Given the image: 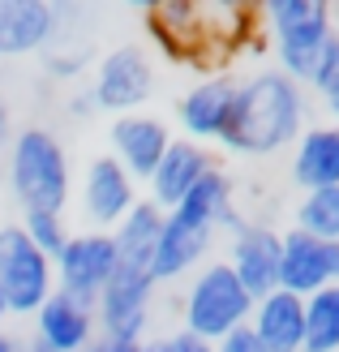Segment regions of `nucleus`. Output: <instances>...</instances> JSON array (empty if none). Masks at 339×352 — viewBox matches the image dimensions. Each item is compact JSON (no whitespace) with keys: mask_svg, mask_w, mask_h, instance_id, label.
I'll list each match as a JSON object with an SVG mask.
<instances>
[{"mask_svg":"<svg viewBox=\"0 0 339 352\" xmlns=\"http://www.w3.org/2000/svg\"><path fill=\"white\" fill-rule=\"evenodd\" d=\"M305 129V86L283 78L279 69H262L249 82H237L232 125L223 146L237 155H279Z\"/></svg>","mask_w":339,"mask_h":352,"instance_id":"nucleus-1","label":"nucleus"},{"mask_svg":"<svg viewBox=\"0 0 339 352\" xmlns=\"http://www.w3.org/2000/svg\"><path fill=\"white\" fill-rule=\"evenodd\" d=\"M9 189H13V198L26 215L30 210L65 215L69 193H74V172H69V155L52 129L30 125L22 133H13V142H9Z\"/></svg>","mask_w":339,"mask_h":352,"instance_id":"nucleus-2","label":"nucleus"},{"mask_svg":"<svg viewBox=\"0 0 339 352\" xmlns=\"http://www.w3.org/2000/svg\"><path fill=\"white\" fill-rule=\"evenodd\" d=\"M262 22L271 30L279 74L305 86L314 78L318 56H322L327 43L335 39L331 5H322V0H266Z\"/></svg>","mask_w":339,"mask_h":352,"instance_id":"nucleus-3","label":"nucleus"},{"mask_svg":"<svg viewBox=\"0 0 339 352\" xmlns=\"http://www.w3.org/2000/svg\"><path fill=\"white\" fill-rule=\"evenodd\" d=\"M254 296L241 288V279L228 271V262H206L185 288V331L206 344H219L223 336L249 322Z\"/></svg>","mask_w":339,"mask_h":352,"instance_id":"nucleus-4","label":"nucleus"},{"mask_svg":"<svg viewBox=\"0 0 339 352\" xmlns=\"http://www.w3.org/2000/svg\"><path fill=\"white\" fill-rule=\"evenodd\" d=\"M56 292L52 258H43L17 223L0 228V301L5 314H34L47 296Z\"/></svg>","mask_w":339,"mask_h":352,"instance_id":"nucleus-5","label":"nucleus"},{"mask_svg":"<svg viewBox=\"0 0 339 352\" xmlns=\"http://www.w3.org/2000/svg\"><path fill=\"white\" fill-rule=\"evenodd\" d=\"M116 271V245L112 232H78L65 241V250L52 262V275H56V292L74 296V301L91 305L99 301L103 284Z\"/></svg>","mask_w":339,"mask_h":352,"instance_id":"nucleus-6","label":"nucleus"},{"mask_svg":"<svg viewBox=\"0 0 339 352\" xmlns=\"http://www.w3.org/2000/svg\"><path fill=\"white\" fill-rule=\"evenodd\" d=\"M151 292H155V279L146 267H120L112 279L103 284L99 301H95V327L99 336H112V340H142V331L151 322Z\"/></svg>","mask_w":339,"mask_h":352,"instance_id":"nucleus-7","label":"nucleus"},{"mask_svg":"<svg viewBox=\"0 0 339 352\" xmlns=\"http://www.w3.org/2000/svg\"><path fill=\"white\" fill-rule=\"evenodd\" d=\"M151 91H155V65L146 56V47L124 43V47H112L108 56L99 60L91 99L103 112L129 116V112H138L142 103L151 99Z\"/></svg>","mask_w":339,"mask_h":352,"instance_id":"nucleus-8","label":"nucleus"},{"mask_svg":"<svg viewBox=\"0 0 339 352\" xmlns=\"http://www.w3.org/2000/svg\"><path fill=\"white\" fill-rule=\"evenodd\" d=\"M339 284V241H318L309 232H279V288L292 296H314Z\"/></svg>","mask_w":339,"mask_h":352,"instance_id":"nucleus-9","label":"nucleus"},{"mask_svg":"<svg viewBox=\"0 0 339 352\" xmlns=\"http://www.w3.org/2000/svg\"><path fill=\"white\" fill-rule=\"evenodd\" d=\"M138 202H142L138 198V181L112 160V155H99V160L86 164V176H82V210H86V219L95 223V232L116 228Z\"/></svg>","mask_w":339,"mask_h":352,"instance_id":"nucleus-10","label":"nucleus"},{"mask_svg":"<svg viewBox=\"0 0 339 352\" xmlns=\"http://www.w3.org/2000/svg\"><path fill=\"white\" fill-rule=\"evenodd\" d=\"M232 103H237V78H206L176 103V120L185 129V142H223L232 125Z\"/></svg>","mask_w":339,"mask_h":352,"instance_id":"nucleus-11","label":"nucleus"},{"mask_svg":"<svg viewBox=\"0 0 339 352\" xmlns=\"http://www.w3.org/2000/svg\"><path fill=\"white\" fill-rule=\"evenodd\" d=\"M215 245V232L202 223H189L181 219L176 210L164 215V228H159V241H155V254H151V279L155 288L168 284V279H181L189 271H198V262L210 254Z\"/></svg>","mask_w":339,"mask_h":352,"instance_id":"nucleus-12","label":"nucleus"},{"mask_svg":"<svg viewBox=\"0 0 339 352\" xmlns=\"http://www.w3.org/2000/svg\"><path fill=\"white\" fill-rule=\"evenodd\" d=\"M228 271L241 279V288L254 301L275 292L279 288V232H271L262 223H245L241 232H232Z\"/></svg>","mask_w":339,"mask_h":352,"instance_id":"nucleus-13","label":"nucleus"},{"mask_svg":"<svg viewBox=\"0 0 339 352\" xmlns=\"http://www.w3.org/2000/svg\"><path fill=\"white\" fill-rule=\"evenodd\" d=\"M245 327L262 352H305V301L283 288L254 301Z\"/></svg>","mask_w":339,"mask_h":352,"instance_id":"nucleus-14","label":"nucleus"},{"mask_svg":"<svg viewBox=\"0 0 339 352\" xmlns=\"http://www.w3.org/2000/svg\"><path fill=\"white\" fill-rule=\"evenodd\" d=\"M168 146H172V129L155 116L129 112L112 125V160L129 172L133 181H151V172L159 168Z\"/></svg>","mask_w":339,"mask_h":352,"instance_id":"nucleus-15","label":"nucleus"},{"mask_svg":"<svg viewBox=\"0 0 339 352\" xmlns=\"http://www.w3.org/2000/svg\"><path fill=\"white\" fill-rule=\"evenodd\" d=\"M210 168H215V160H210L206 146L185 142V138H172V146L164 151V160H159V168L151 172V181H146L151 185V206L168 215V210L181 202Z\"/></svg>","mask_w":339,"mask_h":352,"instance_id":"nucleus-16","label":"nucleus"},{"mask_svg":"<svg viewBox=\"0 0 339 352\" xmlns=\"http://www.w3.org/2000/svg\"><path fill=\"white\" fill-rule=\"evenodd\" d=\"M95 340V309L74 301L65 292H52L47 301L34 309V344L47 352H86Z\"/></svg>","mask_w":339,"mask_h":352,"instance_id":"nucleus-17","label":"nucleus"},{"mask_svg":"<svg viewBox=\"0 0 339 352\" xmlns=\"http://www.w3.org/2000/svg\"><path fill=\"white\" fill-rule=\"evenodd\" d=\"M61 13L47 0H0V56L39 52L56 39Z\"/></svg>","mask_w":339,"mask_h":352,"instance_id":"nucleus-18","label":"nucleus"},{"mask_svg":"<svg viewBox=\"0 0 339 352\" xmlns=\"http://www.w3.org/2000/svg\"><path fill=\"white\" fill-rule=\"evenodd\" d=\"M292 181L314 189H339V125H305L292 142Z\"/></svg>","mask_w":339,"mask_h":352,"instance_id":"nucleus-19","label":"nucleus"},{"mask_svg":"<svg viewBox=\"0 0 339 352\" xmlns=\"http://www.w3.org/2000/svg\"><path fill=\"white\" fill-rule=\"evenodd\" d=\"M164 228V210H155L151 202H138L129 215L112 228V245H116V262L120 267H146L151 271V254Z\"/></svg>","mask_w":339,"mask_h":352,"instance_id":"nucleus-20","label":"nucleus"},{"mask_svg":"<svg viewBox=\"0 0 339 352\" xmlns=\"http://www.w3.org/2000/svg\"><path fill=\"white\" fill-rule=\"evenodd\" d=\"M305 352H339V284L305 296Z\"/></svg>","mask_w":339,"mask_h":352,"instance_id":"nucleus-21","label":"nucleus"},{"mask_svg":"<svg viewBox=\"0 0 339 352\" xmlns=\"http://www.w3.org/2000/svg\"><path fill=\"white\" fill-rule=\"evenodd\" d=\"M296 232L318 241H339V189H314L296 206Z\"/></svg>","mask_w":339,"mask_h":352,"instance_id":"nucleus-22","label":"nucleus"},{"mask_svg":"<svg viewBox=\"0 0 339 352\" xmlns=\"http://www.w3.org/2000/svg\"><path fill=\"white\" fill-rule=\"evenodd\" d=\"M17 228H22L26 241L43 258H52V262H56V254L65 250V241L74 236V232H69V223H65V215H47V210H30V215H22V223H17Z\"/></svg>","mask_w":339,"mask_h":352,"instance_id":"nucleus-23","label":"nucleus"},{"mask_svg":"<svg viewBox=\"0 0 339 352\" xmlns=\"http://www.w3.org/2000/svg\"><path fill=\"white\" fill-rule=\"evenodd\" d=\"M305 86H314L318 95H322V103H327V112H331V125H339V34L327 43V52L318 56V65H314V78L305 82Z\"/></svg>","mask_w":339,"mask_h":352,"instance_id":"nucleus-24","label":"nucleus"},{"mask_svg":"<svg viewBox=\"0 0 339 352\" xmlns=\"http://www.w3.org/2000/svg\"><path fill=\"white\" fill-rule=\"evenodd\" d=\"M151 352H210V344L189 336V331H176V336H164L159 344H151Z\"/></svg>","mask_w":339,"mask_h":352,"instance_id":"nucleus-25","label":"nucleus"},{"mask_svg":"<svg viewBox=\"0 0 339 352\" xmlns=\"http://www.w3.org/2000/svg\"><path fill=\"white\" fill-rule=\"evenodd\" d=\"M86 352H151L146 340H112V336H95L86 344Z\"/></svg>","mask_w":339,"mask_h":352,"instance_id":"nucleus-26","label":"nucleus"},{"mask_svg":"<svg viewBox=\"0 0 339 352\" xmlns=\"http://www.w3.org/2000/svg\"><path fill=\"white\" fill-rule=\"evenodd\" d=\"M210 352H262V348L254 344L249 327H241V331H232V336H223L219 344H210Z\"/></svg>","mask_w":339,"mask_h":352,"instance_id":"nucleus-27","label":"nucleus"},{"mask_svg":"<svg viewBox=\"0 0 339 352\" xmlns=\"http://www.w3.org/2000/svg\"><path fill=\"white\" fill-rule=\"evenodd\" d=\"M74 65H78V56H52V60H47V74H56V78H74V74H78Z\"/></svg>","mask_w":339,"mask_h":352,"instance_id":"nucleus-28","label":"nucleus"},{"mask_svg":"<svg viewBox=\"0 0 339 352\" xmlns=\"http://www.w3.org/2000/svg\"><path fill=\"white\" fill-rule=\"evenodd\" d=\"M13 142V112H9V103L0 99V146Z\"/></svg>","mask_w":339,"mask_h":352,"instance_id":"nucleus-29","label":"nucleus"},{"mask_svg":"<svg viewBox=\"0 0 339 352\" xmlns=\"http://www.w3.org/2000/svg\"><path fill=\"white\" fill-rule=\"evenodd\" d=\"M0 352H26V344L17 336H9V331H0Z\"/></svg>","mask_w":339,"mask_h":352,"instance_id":"nucleus-30","label":"nucleus"},{"mask_svg":"<svg viewBox=\"0 0 339 352\" xmlns=\"http://www.w3.org/2000/svg\"><path fill=\"white\" fill-rule=\"evenodd\" d=\"M91 108H95V99H91V95H78V99H74V116H86Z\"/></svg>","mask_w":339,"mask_h":352,"instance_id":"nucleus-31","label":"nucleus"},{"mask_svg":"<svg viewBox=\"0 0 339 352\" xmlns=\"http://www.w3.org/2000/svg\"><path fill=\"white\" fill-rule=\"evenodd\" d=\"M331 26H335V34H339V5L331 9Z\"/></svg>","mask_w":339,"mask_h":352,"instance_id":"nucleus-32","label":"nucleus"},{"mask_svg":"<svg viewBox=\"0 0 339 352\" xmlns=\"http://www.w3.org/2000/svg\"><path fill=\"white\" fill-rule=\"evenodd\" d=\"M26 352H47V348H43V344H30V348H26Z\"/></svg>","mask_w":339,"mask_h":352,"instance_id":"nucleus-33","label":"nucleus"},{"mask_svg":"<svg viewBox=\"0 0 339 352\" xmlns=\"http://www.w3.org/2000/svg\"><path fill=\"white\" fill-rule=\"evenodd\" d=\"M0 322H5V301H0Z\"/></svg>","mask_w":339,"mask_h":352,"instance_id":"nucleus-34","label":"nucleus"}]
</instances>
